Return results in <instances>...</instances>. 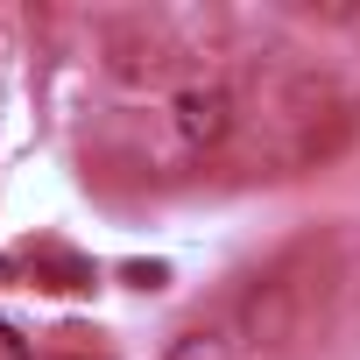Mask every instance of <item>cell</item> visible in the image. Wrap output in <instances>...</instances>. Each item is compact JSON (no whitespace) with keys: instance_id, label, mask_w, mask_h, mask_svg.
Wrapping results in <instances>:
<instances>
[{"instance_id":"obj_3","label":"cell","mask_w":360,"mask_h":360,"mask_svg":"<svg viewBox=\"0 0 360 360\" xmlns=\"http://www.w3.org/2000/svg\"><path fill=\"white\" fill-rule=\"evenodd\" d=\"M162 360H233V339L212 332V325H191V332H176Z\"/></svg>"},{"instance_id":"obj_2","label":"cell","mask_w":360,"mask_h":360,"mask_svg":"<svg viewBox=\"0 0 360 360\" xmlns=\"http://www.w3.org/2000/svg\"><path fill=\"white\" fill-rule=\"evenodd\" d=\"M240 325H248V339H255V346H283V339H290V297H283V283L248 290Z\"/></svg>"},{"instance_id":"obj_1","label":"cell","mask_w":360,"mask_h":360,"mask_svg":"<svg viewBox=\"0 0 360 360\" xmlns=\"http://www.w3.org/2000/svg\"><path fill=\"white\" fill-rule=\"evenodd\" d=\"M233 120H240V106H233V92L226 85H184L169 99V127H176V141H184L191 155H212L226 134H233Z\"/></svg>"}]
</instances>
